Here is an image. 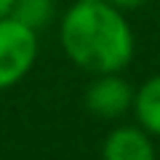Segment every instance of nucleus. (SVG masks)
<instances>
[{"label": "nucleus", "instance_id": "nucleus-1", "mask_svg": "<svg viewBox=\"0 0 160 160\" xmlns=\"http://www.w3.org/2000/svg\"><path fill=\"white\" fill-rule=\"evenodd\" d=\"M59 43L75 67L91 75L123 72L136 51L126 11L107 0H75L59 22Z\"/></svg>", "mask_w": 160, "mask_h": 160}, {"label": "nucleus", "instance_id": "nucleus-2", "mask_svg": "<svg viewBox=\"0 0 160 160\" xmlns=\"http://www.w3.org/2000/svg\"><path fill=\"white\" fill-rule=\"evenodd\" d=\"M38 32L11 13L0 19V91L13 88L38 62Z\"/></svg>", "mask_w": 160, "mask_h": 160}, {"label": "nucleus", "instance_id": "nucleus-3", "mask_svg": "<svg viewBox=\"0 0 160 160\" xmlns=\"http://www.w3.org/2000/svg\"><path fill=\"white\" fill-rule=\"evenodd\" d=\"M133 86L120 72L96 75L86 91V107L102 120H118L133 109Z\"/></svg>", "mask_w": 160, "mask_h": 160}, {"label": "nucleus", "instance_id": "nucleus-4", "mask_svg": "<svg viewBox=\"0 0 160 160\" xmlns=\"http://www.w3.org/2000/svg\"><path fill=\"white\" fill-rule=\"evenodd\" d=\"M102 160H158L152 136L142 126H118L102 144Z\"/></svg>", "mask_w": 160, "mask_h": 160}, {"label": "nucleus", "instance_id": "nucleus-5", "mask_svg": "<svg viewBox=\"0 0 160 160\" xmlns=\"http://www.w3.org/2000/svg\"><path fill=\"white\" fill-rule=\"evenodd\" d=\"M133 115L136 123L149 133L160 136V72L147 78L133 93Z\"/></svg>", "mask_w": 160, "mask_h": 160}, {"label": "nucleus", "instance_id": "nucleus-6", "mask_svg": "<svg viewBox=\"0 0 160 160\" xmlns=\"http://www.w3.org/2000/svg\"><path fill=\"white\" fill-rule=\"evenodd\" d=\"M11 16L32 27L35 32H40L53 22V0H16L11 8Z\"/></svg>", "mask_w": 160, "mask_h": 160}, {"label": "nucleus", "instance_id": "nucleus-7", "mask_svg": "<svg viewBox=\"0 0 160 160\" xmlns=\"http://www.w3.org/2000/svg\"><path fill=\"white\" fill-rule=\"evenodd\" d=\"M109 6L120 8V11H136V8H142L144 3H149V0H107Z\"/></svg>", "mask_w": 160, "mask_h": 160}, {"label": "nucleus", "instance_id": "nucleus-8", "mask_svg": "<svg viewBox=\"0 0 160 160\" xmlns=\"http://www.w3.org/2000/svg\"><path fill=\"white\" fill-rule=\"evenodd\" d=\"M13 3H16V0H0V19H3V16H8V13H11Z\"/></svg>", "mask_w": 160, "mask_h": 160}]
</instances>
